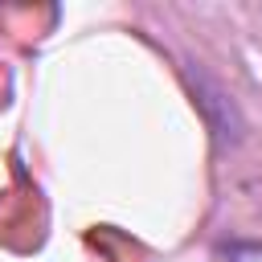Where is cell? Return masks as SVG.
<instances>
[{
    "label": "cell",
    "mask_w": 262,
    "mask_h": 262,
    "mask_svg": "<svg viewBox=\"0 0 262 262\" xmlns=\"http://www.w3.org/2000/svg\"><path fill=\"white\" fill-rule=\"evenodd\" d=\"M221 258L225 262H262V242H225Z\"/></svg>",
    "instance_id": "1"
}]
</instances>
